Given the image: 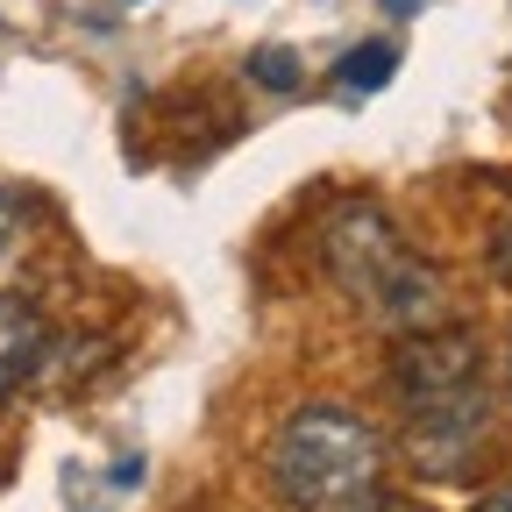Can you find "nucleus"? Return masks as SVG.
Masks as SVG:
<instances>
[{
    "instance_id": "obj_1",
    "label": "nucleus",
    "mask_w": 512,
    "mask_h": 512,
    "mask_svg": "<svg viewBox=\"0 0 512 512\" xmlns=\"http://www.w3.org/2000/svg\"><path fill=\"white\" fill-rule=\"evenodd\" d=\"M392 399L406 427V456L434 484H463L484 456L491 434V377H484V342L470 328H420L399 335L392 349Z\"/></svg>"
},
{
    "instance_id": "obj_2",
    "label": "nucleus",
    "mask_w": 512,
    "mask_h": 512,
    "mask_svg": "<svg viewBox=\"0 0 512 512\" xmlns=\"http://www.w3.org/2000/svg\"><path fill=\"white\" fill-rule=\"evenodd\" d=\"M320 271L335 278V292L384 335H420L448 320V285L427 256L384 221L377 207L349 200L320 221Z\"/></svg>"
},
{
    "instance_id": "obj_3",
    "label": "nucleus",
    "mask_w": 512,
    "mask_h": 512,
    "mask_svg": "<svg viewBox=\"0 0 512 512\" xmlns=\"http://www.w3.org/2000/svg\"><path fill=\"white\" fill-rule=\"evenodd\" d=\"M271 484L292 512H363L384 491V441L349 406H299L271 441Z\"/></svg>"
},
{
    "instance_id": "obj_4",
    "label": "nucleus",
    "mask_w": 512,
    "mask_h": 512,
    "mask_svg": "<svg viewBox=\"0 0 512 512\" xmlns=\"http://www.w3.org/2000/svg\"><path fill=\"white\" fill-rule=\"evenodd\" d=\"M36 356H43V313L15 292H0V406H8L15 384L36 370Z\"/></svg>"
},
{
    "instance_id": "obj_5",
    "label": "nucleus",
    "mask_w": 512,
    "mask_h": 512,
    "mask_svg": "<svg viewBox=\"0 0 512 512\" xmlns=\"http://www.w3.org/2000/svg\"><path fill=\"white\" fill-rule=\"evenodd\" d=\"M399 72V43H363V50H349L342 64H335V93H349V100H370L384 79Z\"/></svg>"
},
{
    "instance_id": "obj_6",
    "label": "nucleus",
    "mask_w": 512,
    "mask_h": 512,
    "mask_svg": "<svg viewBox=\"0 0 512 512\" xmlns=\"http://www.w3.org/2000/svg\"><path fill=\"white\" fill-rule=\"evenodd\" d=\"M299 57L285 50V43H264V50H256L249 57V86H264V93H299Z\"/></svg>"
},
{
    "instance_id": "obj_7",
    "label": "nucleus",
    "mask_w": 512,
    "mask_h": 512,
    "mask_svg": "<svg viewBox=\"0 0 512 512\" xmlns=\"http://www.w3.org/2000/svg\"><path fill=\"white\" fill-rule=\"evenodd\" d=\"M22 228H29V207L15 200V192H0V256L22 242Z\"/></svg>"
},
{
    "instance_id": "obj_8",
    "label": "nucleus",
    "mask_w": 512,
    "mask_h": 512,
    "mask_svg": "<svg viewBox=\"0 0 512 512\" xmlns=\"http://www.w3.org/2000/svg\"><path fill=\"white\" fill-rule=\"evenodd\" d=\"M491 271H498V278H512V214H505V228L491 235Z\"/></svg>"
},
{
    "instance_id": "obj_9",
    "label": "nucleus",
    "mask_w": 512,
    "mask_h": 512,
    "mask_svg": "<svg viewBox=\"0 0 512 512\" xmlns=\"http://www.w3.org/2000/svg\"><path fill=\"white\" fill-rule=\"evenodd\" d=\"M477 512H512V491H498V498H484Z\"/></svg>"
},
{
    "instance_id": "obj_10",
    "label": "nucleus",
    "mask_w": 512,
    "mask_h": 512,
    "mask_svg": "<svg viewBox=\"0 0 512 512\" xmlns=\"http://www.w3.org/2000/svg\"><path fill=\"white\" fill-rule=\"evenodd\" d=\"M363 512H413V505H384V498H370V505H363Z\"/></svg>"
},
{
    "instance_id": "obj_11",
    "label": "nucleus",
    "mask_w": 512,
    "mask_h": 512,
    "mask_svg": "<svg viewBox=\"0 0 512 512\" xmlns=\"http://www.w3.org/2000/svg\"><path fill=\"white\" fill-rule=\"evenodd\" d=\"M505 392H512V349H505Z\"/></svg>"
}]
</instances>
